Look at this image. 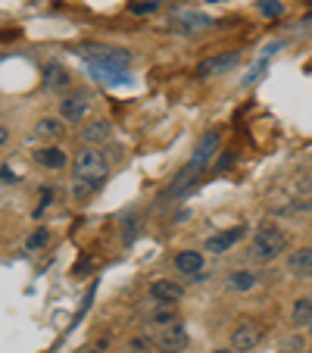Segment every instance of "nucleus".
Masks as SVG:
<instances>
[{
  "mask_svg": "<svg viewBox=\"0 0 312 353\" xmlns=\"http://www.w3.org/2000/svg\"><path fill=\"white\" fill-rule=\"evenodd\" d=\"M107 169H110V163L97 147H81L79 154H75V160H72V175H75V185H79L75 194L85 197V194H91L97 185H103Z\"/></svg>",
  "mask_w": 312,
  "mask_h": 353,
  "instance_id": "nucleus-1",
  "label": "nucleus"
},
{
  "mask_svg": "<svg viewBox=\"0 0 312 353\" xmlns=\"http://www.w3.org/2000/svg\"><path fill=\"white\" fill-rule=\"evenodd\" d=\"M284 247H287V234L281 232V228L266 225V228H259V232L253 234L250 256L256 263H272V260H278V256L284 254Z\"/></svg>",
  "mask_w": 312,
  "mask_h": 353,
  "instance_id": "nucleus-2",
  "label": "nucleus"
},
{
  "mask_svg": "<svg viewBox=\"0 0 312 353\" xmlns=\"http://www.w3.org/2000/svg\"><path fill=\"white\" fill-rule=\"evenodd\" d=\"M81 57H85L91 66H113V69H128V63H132L128 50H119V47H100V44H87L85 50H81Z\"/></svg>",
  "mask_w": 312,
  "mask_h": 353,
  "instance_id": "nucleus-3",
  "label": "nucleus"
},
{
  "mask_svg": "<svg viewBox=\"0 0 312 353\" xmlns=\"http://www.w3.org/2000/svg\"><path fill=\"white\" fill-rule=\"evenodd\" d=\"M216 150H219V134H216V132H206L203 138L197 141V147H194V157H191V163H187L185 172L187 175H200L206 166H209V163H213Z\"/></svg>",
  "mask_w": 312,
  "mask_h": 353,
  "instance_id": "nucleus-4",
  "label": "nucleus"
},
{
  "mask_svg": "<svg viewBox=\"0 0 312 353\" xmlns=\"http://www.w3.org/2000/svg\"><path fill=\"white\" fill-rule=\"evenodd\" d=\"M153 344L160 347L163 353H181V350H187V344H191V334H187V328H181V325H169V328H160V332H156Z\"/></svg>",
  "mask_w": 312,
  "mask_h": 353,
  "instance_id": "nucleus-5",
  "label": "nucleus"
},
{
  "mask_svg": "<svg viewBox=\"0 0 312 353\" xmlns=\"http://www.w3.org/2000/svg\"><path fill=\"white\" fill-rule=\"evenodd\" d=\"M172 28L175 32H185V34H197V32L213 28V19L197 13V10H178V13H172Z\"/></svg>",
  "mask_w": 312,
  "mask_h": 353,
  "instance_id": "nucleus-6",
  "label": "nucleus"
},
{
  "mask_svg": "<svg viewBox=\"0 0 312 353\" xmlns=\"http://www.w3.org/2000/svg\"><path fill=\"white\" fill-rule=\"evenodd\" d=\"M238 50H225V54H216V57H209V60H203L197 66V79H216V75H222V72H228V69H234L238 66Z\"/></svg>",
  "mask_w": 312,
  "mask_h": 353,
  "instance_id": "nucleus-7",
  "label": "nucleus"
},
{
  "mask_svg": "<svg viewBox=\"0 0 312 353\" xmlns=\"http://www.w3.org/2000/svg\"><path fill=\"white\" fill-rule=\"evenodd\" d=\"M240 238H244V225H234V228H225V232H219V234H209L203 247H206V254H225V250H231Z\"/></svg>",
  "mask_w": 312,
  "mask_h": 353,
  "instance_id": "nucleus-8",
  "label": "nucleus"
},
{
  "mask_svg": "<svg viewBox=\"0 0 312 353\" xmlns=\"http://www.w3.org/2000/svg\"><path fill=\"white\" fill-rule=\"evenodd\" d=\"M259 328L253 325V322H240L238 328L231 332V350H238V353H247V350H253V347L259 344Z\"/></svg>",
  "mask_w": 312,
  "mask_h": 353,
  "instance_id": "nucleus-9",
  "label": "nucleus"
},
{
  "mask_svg": "<svg viewBox=\"0 0 312 353\" xmlns=\"http://www.w3.org/2000/svg\"><path fill=\"white\" fill-rule=\"evenodd\" d=\"M87 107H91V100H87L85 91L69 94V97H63V103H60V119H69V122L81 119V116L87 113Z\"/></svg>",
  "mask_w": 312,
  "mask_h": 353,
  "instance_id": "nucleus-10",
  "label": "nucleus"
},
{
  "mask_svg": "<svg viewBox=\"0 0 312 353\" xmlns=\"http://www.w3.org/2000/svg\"><path fill=\"white\" fill-rule=\"evenodd\" d=\"M287 272L297 279H312V247H297L287 256Z\"/></svg>",
  "mask_w": 312,
  "mask_h": 353,
  "instance_id": "nucleus-11",
  "label": "nucleus"
},
{
  "mask_svg": "<svg viewBox=\"0 0 312 353\" xmlns=\"http://www.w3.org/2000/svg\"><path fill=\"white\" fill-rule=\"evenodd\" d=\"M150 297L156 300V303H178V300L185 297V288L175 285V281H153Z\"/></svg>",
  "mask_w": 312,
  "mask_h": 353,
  "instance_id": "nucleus-12",
  "label": "nucleus"
},
{
  "mask_svg": "<svg viewBox=\"0 0 312 353\" xmlns=\"http://www.w3.org/2000/svg\"><path fill=\"white\" fill-rule=\"evenodd\" d=\"M69 88V72L60 63H47L44 66V91H63Z\"/></svg>",
  "mask_w": 312,
  "mask_h": 353,
  "instance_id": "nucleus-13",
  "label": "nucleus"
},
{
  "mask_svg": "<svg viewBox=\"0 0 312 353\" xmlns=\"http://www.w3.org/2000/svg\"><path fill=\"white\" fill-rule=\"evenodd\" d=\"M150 322L156 328L178 325V310H175V303H156V307L150 310Z\"/></svg>",
  "mask_w": 312,
  "mask_h": 353,
  "instance_id": "nucleus-14",
  "label": "nucleus"
},
{
  "mask_svg": "<svg viewBox=\"0 0 312 353\" xmlns=\"http://www.w3.org/2000/svg\"><path fill=\"white\" fill-rule=\"evenodd\" d=\"M175 266L185 275H200L203 272V254H197V250H181V254L175 256Z\"/></svg>",
  "mask_w": 312,
  "mask_h": 353,
  "instance_id": "nucleus-15",
  "label": "nucleus"
},
{
  "mask_svg": "<svg viewBox=\"0 0 312 353\" xmlns=\"http://www.w3.org/2000/svg\"><path fill=\"white\" fill-rule=\"evenodd\" d=\"M110 134H113V125H110L107 119H97V122H91L87 128H81L85 144H103V141H110Z\"/></svg>",
  "mask_w": 312,
  "mask_h": 353,
  "instance_id": "nucleus-16",
  "label": "nucleus"
},
{
  "mask_svg": "<svg viewBox=\"0 0 312 353\" xmlns=\"http://www.w3.org/2000/svg\"><path fill=\"white\" fill-rule=\"evenodd\" d=\"M91 75L100 79L103 85H128V69H113V66H91Z\"/></svg>",
  "mask_w": 312,
  "mask_h": 353,
  "instance_id": "nucleus-17",
  "label": "nucleus"
},
{
  "mask_svg": "<svg viewBox=\"0 0 312 353\" xmlns=\"http://www.w3.org/2000/svg\"><path fill=\"white\" fill-rule=\"evenodd\" d=\"M291 322L297 328H309L312 325V297H300L291 310Z\"/></svg>",
  "mask_w": 312,
  "mask_h": 353,
  "instance_id": "nucleus-18",
  "label": "nucleus"
},
{
  "mask_svg": "<svg viewBox=\"0 0 312 353\" xmlns=\"http://www.w3.org/2000/svg\"><path fill=\"white\" fill-rule=\"evenodd\" d=\"M34 160H38L41 166H47V169H63L66 166V154H63L60 147H44V150L34 154Z\"/></svg>",
  "mask_w": 312,
  "mask_h": 353,
  "instance_id": "nucleus-19",
  "label": "nucleus"
},
{
  "mask_svg": "<svg viewBox=\"0 0 312 353\" xmlns=\"http://www.w3.org/2000/svg\"><path fill=\"white\" fill-rule=\"evenodd\" d=\"M34 134H38V138H44V141H56L63 134V119H38Z\"/></svg>",
  "mask_w": 312,
  "mask_h": 353,
  "instance_id": "nucleus-20",
  "label": "nucleus"
},
{
  "mask_svg": "<svg viewBox=\"0 0 312 353\" xmlns=\"http://www.w3.org/2000/svg\"><path fill=\"white\" fill-rule=\"evenodd\" d=\"M253 285H256V275L247 272V269H238V272H231V279H228V288H234V291H250Z\"/></svg>",
  "mask_w": 312,
  "mask_h": 353,
  "instance_id": "nucleus-21",
  "label": "nucleus"
},
{
  "mask_svg": "<svg viewBox=\"0 0 312 353\" xmlns=\"http://www.w3.org/2000/svg\"><path fill=\"white\" fill-rule=\"evenodd\" d=\"M259 13H262V16H272V19H275V16L284 13V7H281L278 0H259Z\"/></svg>",
  "mask_w": 312,
  "mask_h": 353,
  "instance_id": "nucleus-22",
  "label": "nucleus"
},
{
  "mask_svg": "<svg viewBox=\"0 0 312 353\" xmlns=\"http://www.w3.org/2000/svg\"><path fill=\"white\" fill-rule=\"evenodd\" d=\"M47 238H50V234H47L44 228H38V232H32V234H28L25 247H28V250H38V247H44V244H47Z\"/></svg>",
  "mask_w": 312,
  "mask_h": 353,
  "instance_id": "nucleus-23",
  "label": "nucleus"
},
{
  "mask_svg": "<svg viewBox=\"0 0 312 353\" xmlns=\"http://www.w3.org/2000/svg\"><path fill=\"white\" fill-rule=\"evenodd\" d=\"M156 7H160L156 0H141V3H132V13H153Z\"/></svg>",
  "mask_w": 312,
  "mask_h": 353,
  "instance_id": "nucleus-24",
  "label": "nucleus"
},
{
  "mask_svg": "<svg viewBox=\"0 0 312 353\" xmlns=\"http://www.w3.org/2000/svg\"><path fill=\"white\" fill-rule=\"evenodd\" d=\"M0 175H3V185H13V181H16V175H13V169H10V166L0 169Z\"/></svg>",
  "mask_w": 312,
  "mask_h": 353,
  "instance_id": "nucleus-25",
  "label": "nucleus"
},
{
  "mask_svg": "<svg viewBox=\"0 0 312 353\" xmlns=\"http://www.w3.org/2000/svg\"><path fill=\"white\" fill-rule=\"evenodd\" d=\"M213 353H234V350H213Z\"/></svg>",
  "mask_w": 312,
  "mask_h": 353,
  "instance_id": "nucleus-26",
  "label": "nucleus"
},
{
  "mask_svg": "<svg viewBox=\"0 0 312 353\" xmlns=\"http://www.w3.org/2000/svg\"><path fill=\"white\" fill-rule=\"evenodd\" d=\"M97 353H107V350H97Z\"/></svg>",
  "mask_w": 312,
  "mask_h": 353,
  "instance_id": "nucleus-27",
  "label": "nucleus"
},
{
  "mask_svg": "<svg viewBox=\"0 0 312 353\" xmlns=\"http://www.w3.org/2000/svg\"><path fill=\"white\" fill-rule=\"evenodd\" d=\"M309 334H312V325H309Z\"/></svg>",
  "mask_w": 312,
  "mask_h": 353,
  "instance_id": "nucleus-28",
  "label": "nucleus"
}]
</instances>
